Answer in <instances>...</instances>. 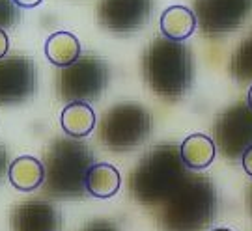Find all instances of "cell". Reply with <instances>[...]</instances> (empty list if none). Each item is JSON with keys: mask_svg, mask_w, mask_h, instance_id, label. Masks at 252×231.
Masks as SVG:
<instances>
[{"mask_svg": "<svg viewBox=\"0 0 252 231\" xmlns=\"http://www.w3.org/2000/svg\"><path fill=\"white\" fill-rule=\"evenodd\" d=\"M187 177L180 147L162 144L152 147L136 164L129 177V190L138 203L159 205L168 202Z\"/></svg>", "mask_w": 252, "mask_h": 231, "instance_id": "1", "label": "cell"}, {"mask_svg": "<svg viewBox=\"0 0 252 231\" xmlns=\"http://www.w3.org/2000/svg\"><path fill=\"white\" fill-rule=\"evenodd\" d=\"M192 54L183 43L157 37L144 56V77L150 88L164 99H180L192 84Z\"/></svg>", "mask_w": 252, "mask_h": 231, "instance_id": "2", "label": "cell"}, {"mask_svg": "<svg viewBox=\"0 0 252 231\" xmlns=\"http://www.w3.org/2000/svg\"><path fill=\"white\" fill-rule=\"evenodd\" d=\"M94 166V153L81 140L56 138L47 151L45 190L49 194L69 200L81 198L86 190V179Z\"/></svg>", "mask_w": 252, "mask_h": 231, "instance_id": "3", "label": "cell"}, {"mask_svg": "<svg viewBox=\"0 0 252 231\" xmlns=\"http://www.w3.org/2000/svg\"><path fill=\"white\" fill-rule=\"evenodd\" d=\"M217 213V190L209 177L189 175L176 194L162 203L159 224L164 231H200Z\"/></svg>", "mask_w": 252, "mask_h": 231, "instance_id": "4", "label": "cell"}, {"mask_svg": "<svg viewBox=\"0 0 252 231\" xmlns=\"http://www.w3.org/2000/svg\"><path fill=\"white\" fill-rule=\"evenodd\" d=\"M152 131V116L140 105L122 103L103 116L99 136L114 151H129L144 142Z\"/></svg>", "mask_w": 252, "mask_h": 231, "instance_id": "5", "label": "cell"}, {"mask_svg": "<svg viewBox=\"0 0 252 231\" xmlns=\"http://www.w3.org/2000/svg\"><path fill=\"white\" fill-rule=\"evenodd\" d=\"M108 84V65L99 58L84 56L60 73V97L67 103H90L99 99Z\"/></svg>", "mask_w": 252, "mask_h": 231, "instance_id": "6", "label": "cell"}, {"mask_svg": "<svg viewBox=\"0 0 252 231\" xmlns=\"http://www.w3.org/2000/svg\"><path fill=\"white\" fill-rule=\"evenodd\" d=\"M215 145L228 160H239L252 147V108L235 103L215 121Z\"/></svg>", "mask_w": 252, "mask_h": 231, "instance_id": "7", "label": "cell"}, {"mask_svg": "<svg viewBox=\"0 0 252 231\" xmlns=\"http://www.w3.org/2000/svg\"><path fill=\"white\" fill-rule=\"evenodd\" d=\"M252 13V0H194V15L206 36H224Z\"/></svg>", "mask_w": 252, "mask_h": 231, "instance_id": "8", "label": "cell"}, {"mask_svg": "<svg viewBox=\"0 0 252 231\" xmlns=\"http://www.w3.org/2000/svg\"><path fill=\"white\" fill-rule=\"evenodd\" d=\"M36 91V65L30 58L11 56L0 60V105H15Z\"/></svg>", "mask_w": 252, "mask_h": 231, "instance_id": "9", "label": "cell"}, {"mask_svg": "<svg viewBox=\"0 0 252 231\" xmlns=\"http://www.w3.org/2000/svg\"><path fill=\"white\" fill-rule=\"evenodd\" d=\"M152 8V0H99L97 17L110 32L131 34L148 23Z\"/></svg>", "mask_w": 252, "mask_h": 231, "instance_id": "10", "label": "cell"}, {"mask_svg": "<svg viewBox=\"0 0 252 231\" xmlns=\"http://www.w3.org/2000/svg\"><path fill=\"white\" fill-rule=\"evenodd\" d=\"M11 231H60L62 214L49 202L32 200L19 203L9 216Z\"/></svg>", "mask_w": 252, "mask_h": 231, "instance_id": "11", "label": "cell"}, {"mask_svg": "<svg viewBox=\"0 0 252 231\" xmlns=\"http://www.w3.org/2000/svg\"><path fill=\"white\" fill-rule=\"evenodd\" d=\"M8 177L17 190H36L45 183V164H41V160H37L36 157H19L9 164Z\"/></svg>", "mask_w": 252, "mask_h": 231, "instance_id": "12", "label": "cell"}, {"mask_svg": "<svg viewBox=\"0 0 252 231\" xmlns=\"http://www.w3.org/2000/svg\"><path fill=\"white\" fill-rule=\"evenodd\" d=\"M183 164L189 170H206L217 155L215 140H211L206 134H190L180 145Z\"/></svg>", "mask_w": 252, "mask_h": 231, "instance_id": "13", "label": "cell"}, {"mask_svg": "<svg viewBox=\"0 0 252 231\" xmlns=\"http://www.w3.org/2000/svg\"><path fill=\"white\" fill-rule=\"evenodd\" d=\"M196 25L198 21L194 11H190L185 6H170L161 15V32L164 34V37L178 43L192 36Z\"/></svg>", "mask_w": 252, "mask_h": 231, "instance_id": "14", "label": "cell"}, {"mask_svg": "<svg viewBox=\"0 0 252 231\" xmlns=\"http://www.w3.org/2000/svg\"><path fill=\"white\" fill-rule=\"evenodd\" d=\"M45 54L54 65L69 67L81 58V43L71 32H56L47 39Z\"/></svg>", "mask_w": 252, "mask_h": 231, "instance_id": "15", "label": "cell"}, {"mask_svg": "<svg viewBox=\"0 0 252 231\" xmlns=\"http://www.w3.org/2000/svg\"><path fill=\"white\" fill-rule=\"evenodd\" d=\"M120 185H122L120 172L107 162L94 164L86 179V190L94 198H101V200L112 198L120 190Z\"/></svg>", "mask_w": 252, "mask_h": 231, "instance_id": "16", "label": "cell"}, {"mask_svg": "<svg viewBox=\"0 0 252 231\" xmlns=\"http://www.w3.org/2000/svg\"><path fill=\"white\" fill-rule=\"evenodd\" d=\"M95 127V114L88 103H69L62 112V129L71 138H84Z\"/></svg>", "mask_w": 252, "mask_h": 231, "instance_id": "17", "label": "cell"}, {"mask_svg": "<svg viewBox=\"0 0 252 231\" xmlns=\"http://www.w3.org/2000/svg\"><path fill=\"white\" fill-rule=\"evenodd\" d=\"M230 71L237 82L252 80V34L235 49L230 62Z\"/></svg>", "mask_w": 252, "mask_h": 231, "instance_id": "18", "label": "cell"}, {"mask_svg": "<svg viewBox=\"0 0 252 231\" xmlns=\"http://www.w3.org/2000/svg\"><path fill=\"white\" fill-rule=\"evenodd\" d=\"M21 19V11L15 0H0V28L15 27Z\"/></svg>", "mask_w": 252, "mask_h": 231, "instance_id": "19", "label": "cell"}, {"mask_svg": "<svg viewBox=\"0 0 252 231\" xmlns=\"http://www.w3.org/2000/svg\"><path fill=\"white\" fill-rule=\"evenodd\" d=\"M82 231H120V228L116 224L108 222V220H94Z\"/></svg>", "mask_w": 252, "mask_h": 231, "instance_id": "20", "label": "cell"}, {"mask_svg": "<svg viewBox=\"0 0 252 231\" xmlns=\"http://www.w3.org/2000/svg\"><path fill=\"white\" fill-rule=\"evenodd\" d=\"M8 49H9V39L6 36V32L0 28V60H4V56L8 54Z\"/></svg>", "mask_w": 252, "mask_h": 231, "instance_id": "21", "label": "cell"}, {"mask_svg": "<svg viewBox=\"0 0 252 231\" xmlns=\"http://www.w3.org/2000/svg\"><path fill=\"white\" fill-rule=\"evenodd\" d=\"M6 170H9L8 166V153L4 149V145H0V179L4 177Z\"/></svg>", "mask_w": 252, "mask_h": 231, "instance_id": "22", "label": "cell"}, {"mask_svg": "<svg viewBox=\"0 0 252 231\" xmlns=\"http://www.w3.org/2000/svg\"><path fill=\"white\" fill-rule=\"evenodd\" d=\"M241 162H243L245 172H247V173H249V175L252 177V147L243 155V159H241Z\"/></svg>", "mask_w": 252, "mask_h": 231, "instance_id": "23", "label": "cell"}, {"mask_svg": "<svg viewBox=\"0 0 252 231\" xmlns=\"http://www.w3.org/2000/svg\"><path fill=\"white\" fill-rule=\"evenodd\" d=\"M41 2L43 0H15V4H17L19 8H36Z\"/></svg>", "mask_w": 252, "mask_h": 231, "instance_id": "24", "label": "cell"}, {"mask_svg": "<svg viewBox=\"0 0 252 231\" xmlns=\"http://www.w3.org/2000/svg\"><path fill=\"white\" fill-rule=\"evenodd\" d=\"M247 105L252 108V86L249 88V97H247Z\"/></svg>", "mask_w": 252, "mask_h": 231, "instance_id": "25", "label": "cell"}, {"mask_svg": "<svg viewBox=\"0 0 252 231\" xmlns=\"http://www.w3.org/2000/svg\"><path fill=\"white\" fill-rule=\"evenodd\" d=\"M249 211L252 213V187L249 188Z\"/></svg>", "mask_w": 252, "mask_h": 231, "instance_id": "26", "label": "cell"}, {"mask_svg": "<svg viewBox=\"0 0 252 231\" xmlns=\"http://www.w3.org/2000/svg\"><path fill=\"white\" fill-rule=\"evenodd\" d=\"M211 231H232V230H228V228H217V230H211Z\"/></svg>", "mask_w": 252, "mask_h": 231, "instance_id": "27", "label": "cell"}]
</instances>
